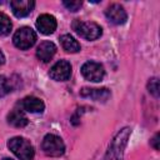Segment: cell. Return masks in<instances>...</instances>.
<instances>
[{"label":"cell","instance_id":"44dd1931","mask_svg":"<svg viewBox=\"0 0 160 160\" xmlns=\"http://www.w3.org/2000/svg\"><path fill=\"white\" fill-rule=\"evenodd\" d=\"M4 62H5V56H4L2 51L0 50V66H1V65H4Z\"/></svg>","mask_w":160,"mask_h":160},{"label":"cell","instance_id":"4fadbf2b","mask_svg":"<svg viewBox=\"0 0 160 160\" xmlns=\"http://www.w3.org/2000/svg\"><path fill=\"white\" fill-rule=\"evenodd\" d=\"M44 102L41 99L36 96H26L21 101V109L26 110L29 112H42L44 111Z\"/></svg>","mask_w":160,"mask_h":160},{"label":"cell","instance_id":"ba28073f","mask_svg":"<svg viewBox=\"0 0 160 160\" xmlns=\"http://www.w3.org/2000/svg\"><path fill=\"white\" fill-rule=\"evenodd\" d=\"M105 15L108 18L109 21H111L115 25H121L126 21V11L125 9L120 5V4H111L106 10H105Z\"/></svg>","mask_w":160,"mask_h":160},{"label":"cell","instance_id":"5bb4252c","mask_svg":"<svg viewBox=\"0 0 160 160\" xmlns=\"http://www.w3.org/2000/svg\"><path fill=\"white\" fill-rule=\"evenodd\" d=\"M28 121H29V120H28L26 115L24 114L22 109L15 108V109H12V110L9 112V115H8V122H9L10 125L15 126V128H24V126L28 124Z\"/></svg>","mask_w":160,"mask_h":160},{"label":"cell","instance_id":"8fae6325","mask_svg":"<svg viewBox=\"0 0 160 160\" xmlns=\"http://www.w3.org/2000/svg\"><path fill=\"white\" fill-rule=\"evenodd\" d=\"M55 52H56V46L51 41H42L36 49V56L42 62L50 61L55 55Z\"/></svg>","mask_w":160,"mask_h":160},{"label":"cell","instance_id":"ffe728a7","mask_svg":"<svg viewBox=\"0 0 160 160\" xmlns=\"http://www.w3.org/2000/svg\"><path fill=\"white\" fill-rule=\"evenodd\" d=\"M151 145L155 150H159V134H155L152 140H151Z\"/></svg>","mask_w":160,"mask_h":160},{"label":"cell","instance_id":"277c9868","mask_svg":"<svg viewBox=\"0 0 160 160\" xmlns=\"http://www.w3.org/2000/svg\"><path fill=\"white\" fill-rule=\"evenodd\" d=\"M14 45L20 49V50H26L29 48H31L35 41H36V34L31 28L28 26H22L20 29H18L14 34L12 38Z\"/></svg>","mask_w":160,"mask_h":160},{"label":"cell","instance_id":"7c38bea8","mask_svg":"<svg viewBox=\"0 0 160 160\" xmlns=\"http://www.w3.org/2000/svg\"><path fill=\"white\" fill-rule=\"evenodd\" d=\"M80 95L82 98H90L95 101H106L110 96V91L106 88H101V89L82 88L81 91H80Z\"/></svg>","mask_w":160,"mask_h":160},{"label":"cell","instance_id":"9a60e30c","mask_svg":"<svg viewBox=\"0 0 160 160\" xmlns=\"http://www.w3.org/2000/svg\"><path fill=\"white\" fill-rule=\"evenodd\" d=\"M60 42H61L62 49L65 51H68V52H78V51H80V44L70 34L62 35L60 38Z\"/></svg>","mask_w":160,"mask_h":160},{"label":"cell","instance_id":"30bf717a","mask_svg":"<svg viewBox=\"0 0 160 160\" xmlns=\"http://www.w3.org/2000/svg\"><path fill=\"white\" fill-rule=\"evenodd\" d=\"M38 30L44 35H50L56 29V19L50 14H42L36 20Z\"/></svg>","mask_w":160,"mask_h":160},{"label":"cell","instance_id":"8992f818","mask_svg":"<svg viewBox=\"0 0 160 160\" xmlns=\"http://www.w3.org/2000/svg\"><path fill=\"white\" fill-rule=\"evenodd\" d=\"M81 74L86 80L99 82L104 79L105 70H104V66L96 61H86L81 66Z\"/></svg>","mask_w":160,"mask_h":160},{"label":"cell","instance_id":"ac0fdd59","mask_svg":"<svg viewBox=\"0 0 160 160\" xmlns=\"http://www.w3.org/2000/svg\"><path fill=\"white\" fill-rule=\"evenodd\" d=\"M148 90L151 95H154L155 98L159 96V79L158 78H151L148 81Z\"/></svg>","mask_w":160,"mask_h":160},{"label":"cell","instance_id":"52a82bcc","mask_svg":"<svg viewBox=\"0 0 160 160\" xmlns=\"http://www.w3.org/2000/svg\"><path fill=\"white\" fill-rule=\"evenodd\" d=\"M49 75L52 80L56 81H65L70 78L71 75V65L69 61L66 60H60L56 64H54V66L50 69Z\"/></svg>","mask_w":160,"mask_h":160},{"label":"cell","instance_id":"2e32d148","mask_svg":"<svg viewBox=\"0 0 160 160\" xmlns=\"http://www.w3.org/2000/svg\"><path fill=\"white\" fill-rule=\"evenodd\" d=\"M11 28H12V25H11L9 16L5 15L4 12H0V35L1 36L9 35L11 31Z\"/></svg>","mask_w":160,"mask_h":160},{"label":"cell","instance_id":"6da1fadb","mask_svg":"<svg viewBox=\"0 0 160 160\" xmlns=\"http://www.w3.org/2000/svg\"><path fill=\"white\" fill-rule=\"evenodd\" d=\"M131 134V129L130 128H124L121 129L115 138L112 139L111 144L109 145L108 152L104 156V160H122V155H124V149L128 144L129 136Z\"/></svg>","mask_w":160,"mask_h":160},{"label":"cell","instance_id":"5b68a950","mask_svg":"<svg viewBox=\"0 0 160 160\" xmlns=\"http://www.w3.org/2000/svg\"><path fill=\"white\" fill-rule=\"evenodd\" d=\"M42 151L48 156H61L65 151V144L61 140V138L54 135V134H48L42 139L41 144Z\"/></svg>","mask_w":160,"mask_h":160},{"label":"cell","instance_id":"3957f363","mask_svg":"<svg viewBox=\"0 0 160 160\" xmlns=\"http://www.w3.org/2000/svg\"><path fill=\"white\" fill-rule=\"evenodd\" d=\"M72 29L78 35L86 40H96L101 36L102 29L100 25H98L94 21H81L79 19H75L72 21Z\"/></svg>","mask_w":160,"mask_h":160},{"label":"cell","instance_id":"e0dca14e","mask_svg":"<svg viewBox=\"0 0 160 160\" xmlns=\"http://www.w3.org/2000/svg\"><path fill=\"white\" fill-rule=\"evenodd\" d=\"M14 89V81L8 79L4 75H0V96H4L11 92Z\"/></svg>","mask_w":160,"mask_h":160},{"label":"cell","instance_id":"9c48e42d","mask_svg":"<svg viewBox=\"0 0 160 160\" xmlns=\"http://www.w3.org/2000/svg\"><path fill=\"white\" fill-rule=\"evenodd\" d=\"M10 6L16 18H25L32 11L35 2L32 0H12Z\"/></svg>","mask_w":160,"mask_h":160},{"label":"cell","instance_id":"d6986e66","mask_svg":"<svg viewBox=\"0 0 160 160\" xmlns=\"http://www.w3.org/2000/svg\"><path fill=\"white\" fill-rule=\"evenodd\" d=\"M62 4L70 11H78L81 8V5H82V2L79 1V0H76V1H68V0H65V1H62Z\"/></svg>","mask_w":160,"mask_h":160},{"label":"cell","instance_id":"7a4b0ae2","mask_svg":"<svg viewBox=\"0 0 160 160\" xmlns=\"http://www.w3.org/2000/svg\"><path fill=\"white\" fill-rule=\"evenodd\" d=\"M8 148L12 154L20 160H32L34 159V148L29 140L25 138L15 136L8 141Z\"/></svg>","mask_w":160,"mask_h":160},{"label":"cell","instance_id":"7402d4cb","mask_svg":"<svg viewBox=\"0 0 160 160\" xmlns=\"http://www.w3.org/2000/svg\"><path fill=\"white\" fill-rule=\"evenodd\" d=\"M4 160H11V159H4Z\"/></svg>","mask_w":160,"mask_h":160}]
</instances>
